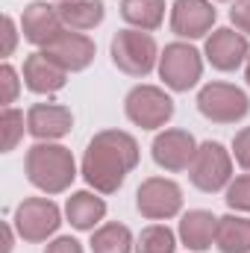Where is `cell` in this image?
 <instances>
[{"instance_id":"obj_11","label":"cell","mask_w":250,"mask_h":253,"mask_svg":"<svg viewBox=\"0 0 250 253\" xmlns=\"http://www.w3.org/2000/svg\"><path fill=\"white\" fill-rule=\"evenodd\" d=\"M194 153H197V141L188 129H180V126H171V129H162L153 144H150V156L153 162L168 171V174H180V171H188L191 162H194Z\"/></svg>"},{"instance_id":"obj_27","label":"cell","mask_w":250,"mask_h":253,"mask_svg":"<svg viewBox=\"0 0 250 253\" xmlns=\"http://www.w3.org/2000/svg\"><path fill=\"white\" fill-rule=\"evenodd\" d=\"M233 159L250 174V126H242L233 138Z\"/></svg>"},{"instance_id":"obj_26","label":"cell","mask_w":250,"mask_h":253,"mask_svg":"<svg viewBox=\"0 0 250 253\" xmlns=\"http://www.w3.org/2000/svg\"><path fill=\"white\" fill-rule=\"evenodd\" d=\"M18 91H21V80H18V71L9 62L0 65V103L3 106H12L18 100Z\"/></svg>"},{"instance_id":"obj_3","label":"cell","mask_w":250,"mask_h":253,"mask_svg":"<svg viewBox=\"0 0 250 253\" xmlns=\"http://www.w3.org/2000/svg\"><path fill=\"white\" fill-rule=\"evenodd\" d=\"M109 53H112L115 68L124 71L126 77H135V80L147 77L159 65V44H156V39L150 33L132 30V27L115 33Z\"/></svg>"},{"instance_id":"obj_5","label":"cell","mask_w":250,"mask_h":253,"mask_svg":"<svg viewBox=\"0 0 250 253\" xmlns=\"http://www.w3.org/2000/svg\"><path fill=\"white\" fill-rule=\"evenodd\" d=\"M197 112L212 124H239L248 118L250 97L233 83H206L197 91Z\"/></svg>"},{"instance_id":"obj_22","label":"cell","mask_w":250,"mask_h":253,"mask_svg":"<svg viewBox=\"0 0 250 253\" xmlns=\"http://www.w3.org/2000/svg\"><path fill=\"white\" fill-rule=\"evenodd\" d=\"M91 253H135V239L126 224L109 221L91 233Z\"/></svg>"},{"instance_id":"obj_8","label":"cell","mask_w":250,"mask_h":253,"mask_svg":"<svg viewBox=\"0 0 250 253\" xmlns=\"http://www.w3.org/2000/svg\"><path fill=\"white\" fill-rule=\"evenodd\" d=\"M124 112L129 124L141 129H162L174 118V100L159 85H135L124 97Z\"/></svg>"},{"instance_id":"obj_28","label":"cell","mask_w":250,"mask_h":253,"mask_svg":"<svg viewBox=\"0 0 250 253\" xmlns=\"http://www.w3.org/2000/svg\"><path fill=\"white\" fill-rule=\"evenodd\" d=\"M230 21L236 24L239 33L250 36V0H236L233 9H230Z\"/></svg>"},{"instance_id":"obj_13","label":"cell","mask_w":250,"mask_h":253,"mask_svg":"<svg viewBox=\"0 0 250 253\" xmlns=\"http://www.w3.org/2000/svg\"><path fill=\"white\" fill-rule=\"evenodd\" d=\"M21 33L24 39L33 44V47H47L59 33H65L62 15H59V6L47 3V0H36L24 9L21 15Z\"/></svg>"},{"instance_id":"obj_18","label":"cell","mask_w":250,"mask_h":253,"mask_svg":"<svg viewBox=\"0 0 250 253\" xmlns=\"http://www.w3.org/2000/svg\"><path fill=\"white\" fill-rule=\"evenodd\" d=\"M215 233H218V218L209 209H188L180 218V242L188 251H209L215 245Z\"/></svg>"},{"instance_id":"obj_34","label":"cell","mask_w":250,"mask_h":253,"mask_svg":"<svg viewBox=\"0 0 250 253\" xmlns=\"http://www.w3.org/2000/svg\"><path fill=\"white\" fill-rule=\"evenodd\" d=\"M59 3H65V0H59Z\"/></svg>"},{"instance_id":"obj_31","label":"cell","mask_w":250,"mask_h":253,"mask_svg":"<svg viewBox=\"0 0 250 253\" xmlns=\"http://www.w3.org/2000/svg\"><path fill=\"white\" fill-rule=\"evenodd\" d=\"M15 224H3V253H12L15 248Z\"/></svg>"},{"instance_id":"obj_15","label":"cell","mask_w":250,"mask_h":253,"mask_svg":"<svg viewBox=\"0 0 250 253\" xmlns=\"http://www.w3.org/2000/svg\"><path fill=\"white\" fill-rule=\"evenodd\" d=\"M74 129V115L62 103H33L27 109V132L36 141H59Z\"/></svg>"},{"instance_id":"obj_4","label":"cell","mask_w":250,"mask_h":253,"mask_svg":"<svg viewBox=\"0 0 250 253\" xmlns=\"http://www.w3.org/2000/svg\"><path fill=\"white\" fill-rule=\"evenodd\" d=\"M188 180H191L194 189L203 191V194H215V191L227 189L233 183V153L221 141L197 144L194 162L188 168Z\"/></svg>"},{"instance_id":"obj_17","label":"cell","mask_w":250,"mask_h":253,"mask_svg":"<svg viewBox=\"0 0 250 253\" xmlns=\"http://www.w3.org/2000/svg\"><path fill=\"white\" fill-rule=\"evenodd\" d=\"M65 218L80 233H94L106 218V200L97 191H74L65 203Z\"/></svg>"},{"instance_id":"obj_1","label":"cell","mask_w":250,"mask_h":253,"mask_svg":"<svg viewBox=\"0 0 250 253\" xmlns=\"http://www.w3.org/2000/svg\"><path fill=\"white\" fill-rule=\"evenodd\" d=\"M138 141L124 129H100L83 153L80 174L97 194H115L138 165Z\"/></svg>"},{"instance_id":"obj_14","label":"cell","mask_w":250,"mask_h":253,"mask_svg":"<svg viewBox=\"0 0 250 253\" xmlns=\"http://www.w3.org/2000/svg\"><path fill=\"white\" fill-rule=\"evenodd\" d=\"M42 53H47V56L59 65V68H65L68 74H80V71H85L88 65L94 62L97 47H94V42H91L85 33L65 30V33H59Z\"/></svg>"},{"instance_id":"obj_32","label":"cell","mask_w":250,"mask_h":253,"mask_svg":"<svg viewBox=\"0 0 250 253\" xmlns=\"http://www.w3.org/2000/svg\"><path fill=\"white\" fill-rule=\"evenodd\" d=\"M245 80H248V85H250V59H248V65H245Z\"/></svg>"},{"instance_id":"obj_33","label":"cell","mask_w":250,"mask_h":253,"mask_svg":"<svg viewBox=\"0 0 250 253\" xmlns=\"http://www.w3.org/2000/svg\"><path fill=\"white\" fill-rule=\"evenodd\" d=\"M218 3H230V0H218Z\"/></svg>"},{"instance_id":"obj_23","label":"cell","mask_w":250,"mask_h":253,"mask_svg":"<svg viewBox=\"0 0 250 253\" xmlns=\"http://www.w3.org/2000/svg\"><path fill=\"white\" fill-rule=\"evenodd\" d=\"M174 251H177V236L168 224H150L135 239V253H174Z\"/></svg>"},{"instance_id":"obj_16","label":"cell","mask_w":250,"mask_h":253,"mask_svg":"<svg viewBox=\"0 0 250 253\" xmlns=\"http://www.w3.org/2000/svg\"><path fill=\"white\" fill-rule=\"evenodd\" d=\"M21 77H24V85L33 94H56V91H62L65 83H68V71L59 68L47 53H42V50L39 53H30L24 59Z\"/></svg>"},{"instance_id":"obj_10","label":"cell","mask_w":250,"mask_h":253,"mask_svg":"<svg viewBox=\"0 0 250 253\" xmlns=\"http://www.w3.org/2000/svg\"><path fill=\"white\" fill-rule=\"evenodd\" d=\"M206 62L215 71H239L250 59V42L245 33L233 30V27H218L206 36V47H203Z\"/></svg>"},{"instance_id":"obj_21","label":"cell","mask_w":250,"mask_h":253,"mask_svg":"<svg viewBox=\"0 0 250 253\" xmlns=\"http://www.w3.org/2000/svg\"><path fill=\"white\" fill-rule=\"evenodd\" d=\"M121 18L132 30L153 33L165 21V0H121Z\"/></svg>"},{"instance_id":"obj_6","label":"cell","mask_w":250,"mask_h":253,"mask_svg":"<svg viewBox=\"0 0 250 253\" xmlns=\"http://www.w3.org/2000/svg\"><path fill=\"white\" fill-rule=\"evenodd\" d=\"M12 224L24 242L42 245V242L53 239L56 230L62 227V209L50 197H24L15 209Z\"/></svg>"},{"instance_id":"obj_2","label":"cell","mask_w":250,"mask_h":253,"mask_svg":"<svg viewBox=\"0 0 250 253\" xmlns=\"http://www.w3.org/2000/svg\"><path fill=\"white\" fill-rule=\"evenodd\" d=\"M24 174L39 191L62 194L77 180V162L65 144L36 141L24 156Z\"/></svg>"},{"instance_id":"obj_20","label":"cell","mask_w":250,"mask_h":253,"mask_svg":"<svg viewBox=\"0 0 250 253\" xmlns=\"http://www.w3.org/2000/svg\"><path fill=\"white\" fill-rule=\"evenodd\" d=\"M215 248L221 253H250V218L236 212L218 218Z\"/></svg>"},{"instance_id":"obj_25","label":"cell","mask_w":250,"mask_h":253,"mask_svg":"<svg viewBox=\"0 0 250 253\" xmlns=\"http://www.w3.org/2000/svg\"><path fill=\"white\" fill-rule=\"evenodd\" d=\"M224 200L233 212H245L250 215V174L233 177V183L224 189Z\"/></svg>"},{"instance_id":"obj_29","label":"cell","mask_w":250,"mask_h":253,"mask_svg":"<svg viewBox=\"0 0 250 253\" xmlns=\"http://www.w3.org/2000/svg\"><path fill=\"white\" fill-rule=\"evenodd\" d=\"M44 253H85V251L74 236H56L53 242H47Z\"/></svg>"},{"instance_id":"obj_24","label":"cell","mask_w":250,"mask_h":253,"mask_svg":"<svg viewBox=\"0 0 250 253\" xmlns=\"http://www.w3.org/2000/svg\"><path fill=\"white\" fill-rule=\"evenodd\" d=\"M27 129V115L15 106H3L0 112V132H3V153H12L18 147V141L24 138Z\"/></svg>"},{"instance_id":"obj_30","label":"cell","mask_w":250,"mask_h":253,"mask_svg":"<svg viewBox=\"0 0 250 253\" xmlns=\"http://www.w3.org/2000/svg\"><path fill=\"white\" fill-rule=\"evenodd\" d=\"M15 44H18L15 21H12V15H3V56H12L15 53Z\"/></svg>"},{"instance_id":"obj_19","label":"cell","mask_w":250,"mask_h":253,"mask_svg":"<svg viewBox=\"0 0 250 253\" xmlns=\"http://www.w3.org/2000/svg\"><path fill=\"white\" fill-rule=\"evenodd\" d=\"M59 15H62L65 30L88 33L103 24L106 6H103V0H65V3H59Z\"/></svg>"},{"instance_id":"obj_9","label":"cell","mask_w":250,"mask_h":253,"mask_svg":"<svg viewBox=\"0 0 250 253\" xmlns=\"http://www.w3.org/2000/svg\"><path fill=\"white\" fill-rule=\"evenodd\" d=\"M135 209L147 221H168L183 212V189L168 177H147L135 191Z\"/></svg>"},{"instance_id":"obj_12","label":"cell","mask_w":250,"mask_h":253,"mask_svg":"<svg viewBox=\"0 0 250 253\" xmlns=\"http://www.w3.org/2000/svg\"><path fill=\"white\" fill-rule=\"evenodd\" d=\"M218 21L212 0H174L171 6V30L180 39H206Z\"/></svg>"},{"instance_id":"obj_7","label":"cell","mask_w":250,"mask_h":253,"mask_svg":"<svg viewBox=\"0 0 250 253\" xmlns=\"http://www.w3.org/2000/svg\"><path fill=\"white\" fill-rule=\"evenodd\" d=\"M156 71H159V80L165 83V88H171V91H188L203 77V56L188 42H171L159 53Z\"/></svg>"}]
</instances>
